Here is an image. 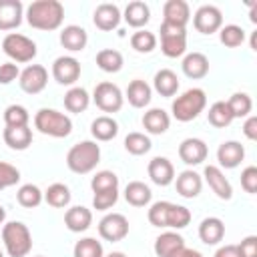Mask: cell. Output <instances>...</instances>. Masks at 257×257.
<instances>
[{
	"label": "cell",
	"instance_id": "obj_1",
	"mask_svg": "<svg viewBox=\"0 0 257 257\" xmlns=\"http://www.w3.org/2000/svg\"><path fill=\"white\" fill-rule=\"evenodd\" d=\"M26 20L38 30H56L64 20V6L58 0H36L26 8Z\"/></svg>",
	"mask_w": 257,
	"mask_h": 257
},
{
	"label": "cell",
	"instance_id": "obj_2",
	"mask_svg": "<svg viewBox=\"0 0 257 257\" xmlns=\"http://www.w3.org/2000/svg\"><path fill=\"white\" fill-rule=\"evenodd\" d=\"M100 161V147L94 143V141H82V143H76L68 155H66V165L72 173H78V175H84V173H90Z\"/></svg>",
	"mask_w": 257,
	"mask_h": 257
},
{
	"label": "cell",
	"instance_id": "obj_3",
	"mask_svg": "<svg viewBox=\"0 0 257 257\" xmlns=\"http://www.w3.org/2000/svg\"><path fill=\"white\" fill-rule=\"evenodd\" d=\"M2 241L10 257H26L32 249V235L20 221H10L2 227Z\"/></svg>",
	"mask_w": 257,
	"mask_h": 257
},
{
	"label": "cell",
	"instance_id": "obj_4",
	"mask_svg": "<svg viewBox=\"0 0 257 257\" xmlns=\"http://www.w3.org/2000/svg\"><path fill=\"white\" fill-rule=\"evenodd\" d=\"M207 106V96H205V90L203 88H189L185 90L181 96H177L173 100V116L181 122H189L193 118H197L203 108Z\"/></svg>",
	"mask_w": 257,
	"mask_h": 257
},
{
	"label": "cell",
	"instance_id": "obj_5",
	"mask_svg": "<svg viewBox=\"0 0 257 257\" xmlns=\"http://www.w3.org/2000/svg\"><path fill=\"white\" fill-rule=\"evenodd\" d=\"M34 126H36L42 135L62 139V137H68V135H70V131H72V120H70L64 112H58V110H54V108H40V110L34 114Z\"/></svg>",
	"mask_w": 257,
	"mask_h": 257
},
{
	"label": "cell",
	"instance_id": "obj_6",
	"mask_svg": "<svg viewBox=\"0 0 257 257\" xmlns=\"http://www.w3.org/2000/svg\"><path fill=\"white\" fill-rule=\"evenodd\" d=\"M161 50L169 58H177L187 50V30L181 26L161 24Z\"/></svg>",
	"mask_w": 257,
	"mask_h": 257
},
{
	"label": "cell",
	"instance_id": "obj_7",
	"mask_svg": "<svg viewBox=\"0 0 257 257\" xmlns=\"http://www.w3.org/2000/svg\"><path fill=\"white\" fill-rule=\"evenodd\" d=\"M2 48L16 62H30L36 56V44H34V40H30L28 36L18 34V32L6 34L4 40H2Z\"/></svg>",
	"mask_w": 257,
	"mask_h": 257
},
{
	"label": "cell",
	"instance_id": "obj_8",
	"mask_svg": "<svg viewBox=\"0 0 257 257\" xmlns=\"http://www.w3.org/2000/svg\"><path fill=\"white\" fill-rule=\"evenodd\" d=\"M94 104L102 110V112H118L122 108V92L116 84L112 82H98L94 86Z\"/></svg>",
	"mask_w": 257,
	"mask_h": 257
},
{
	"label": "cell",
	"instance_id": "obj_9",
	"mask_svg": "<svg viewBox=\"0 0 257 257\" xmlns=\"http://www.w3.org/2000/svg\"><path fill=\"white\" fill-rule=\"evenodd\" d=\"M98 235L110 243L120 241L128 235V221L120 213H108L106 217L100 219L98 223Z\"/></svg>",
	"mask_w": 257,
	"mask_h": 257
},
{
	"label": "cell",
	"instance_id": "obj_10",
	"mask_svg": "<svg viewBox=\"0 0 257 257\" xmlns=\"http://www.w3.org/2000/svg\"><path fill=\"white\" fill-rule=\"evenodd\" d=\"M20 80V88L24 90V92H28V94H38V92H42L44 88H46V82H48V70L44 68V66H40V64H30V66H26L22 72H20V76H18Z\"/></svg>",
	"mask_w": 257,
	"mask_h": 257
},
{
	"label": "cell",
	"instance_id": "obj_11",
	"mask_svg": "<svg viewBox=\"0 0 257 257\" xmlns=\"http://www.w3.org/2000/svg\"><path fill=\"white\" fill-rule=\"evenodd\" d=\"M193 24H195V28H197L201 34H213V32H217V30L223 26L221 10H219L217 6H213V4H205V6H201V8L195 12Z\"/></svg>",
	"mask_w": 257,
	"mask_h": 257
},
{
	"label": "cell",
	"instance_id": "obj_12",
	"mask_svg": "<svg viewBox=\"0 0 257 257\" xmlns=\"http://www.w3.org/2000/svg\"><path fill=\"white\" fill-rule=\"evenodd\" d=\"M52 76L60 84H74L80 76V62L74 56H58L52 62Z\"/></svg>",
	"mask_w": 257,
	"mask_h": 257
},
{
	"label": "cell",
	"instance_id": "obj_13",
	"mask_svg": "<svg viewBox=\"0 0 257 257\" xmlns=\"http://www.w3.org/2000/svg\"><path fill=\"white\" fill-rule=\"evenodd\" d=\"M203 175H205V181H207L209 189H211L219 199L229 201V199L233 197V187H231L229 179L223 175V171H221L219 167H215V165H207L205 171H203Z\"/></svg>",
	"mask_w": 257,
	"mask_h": 257
},
{
	"label": "cell",
	"instance_id": "obj_14",
	"mask_svg": "<svg viewBox=\"0 0 257 257\" xmlns=\"http://www.w3.org/2000/svg\"><path fill=\"white\" fill-rule=\"evenodd\" d=\"M24 6L20 0H0V30H14L20 26Z\"/></svg>",
	"mask_w": 257,
	"mask_h": 257
},
{
	"label": "cell",
	"instance_id": "obj_15",
	"mask_svg": "<svg viewBox=\"0 0 257 257\" xmlns=\"http://www.w3.org/2000/svg\"><path fill=\"white\" fill-rule=\"evenodd\" d=\"M179 157L185 165H201L207 159V145L201 139H185L179 145Z\"/></svg>",
	"mask_w": 257,
	"mask_h": 257
},
{
	"label": "cell",
	"instance_id": "obj_16",
	"mask_svg": "<svg viewBox=\"0 0 257 257\" xmlns=\"http://www.w3.org/2000/svg\"><path fill=\"white\" fill-rule=\"evenodd\" d=\"M149 177L155 185L159 187H167L173 183L175 179V167L167 157H155L149 163Z\"/></svg>",
	"mask_w": 257,
	"mask_h": 257
},
{
	"label": "cell",
	"instance_id": "obj_17",
	"mask_svg": "<svg viewBox=\"0 0 257 257\" xmlns=\"http://www.w3.org/2000/svg\"><path fill=\"white\" fill-rule=\"evenodd\" d=\"M163 16H165L163 22L185 28L189 18H191V10H189V4L185 0H169L163 6Z\"/></svg>",
	"mask_w": 257,
	"mask_h": 257
},
{
	"label": "cell",
	"instance_id": "obj_18",
	"mask_svg": "<svg viewBox=\"0 0 257 257\" xmlns=\"http://www.w3.org/2000/svg\"><path fill=\"white\" fill-rule=\"evenodd\" d=\"M243 157H245V149L237 141H227L217 149V161L225 169H235L243 161Z\"/></svg>",
	"mask_w": 257,
	"mask_h": 257
},
{
	"label": "cell",
	"instance_id": "obj_19",
	"mask_svg": "<svg viewBox=\"0 0 257 257\" xmlns=\"http://www.w3.org/2000/svg\"><path fill=\"white\" fill-rule=\"evenodd\" d=\"M92 20H94V26L96 28L108 32V30H112V28L118 26V22H120V10H118L116 4H100V6H96Z\"/></svg>",
	"mask_w": 257,
	"mask_h": 257
},
{
	"label": "cell",
	"instance_id": "obj_20",
	"mask_svg": "<svg viewBox=\"0 0 257 257\" xmlns=\"http://www.w3.org/2000/svg\"><path fill=\"white\" fill-rule=\"evenodd\" d=\"M92 223V213L90 209L82 207V205H76V207H70L64 215V225L68 227V231L72 233H82L90 227Z\"/></svg>",
	"mask_w": 257,
	"mask_h": 257
},
{
	"label": "cell",
	"instance_id": "obj_21",
	"mask_svg": "<svg viewBox=\"0 0 257 257\" xmlns=\"http://www.w3.org/2000/svg\"><path fill=\"white\" fill-rule=\"evenodd\" d=\"M225 235V225L219 217H207L199 225V239L205 245H217Z\"/></svg>",
	"mask_w": 257,
	"mask_h": 257
},
{
	"label": "cell",
	"instance_id": "obj_22",
	"mask_svg": "<svg viewBox=\"0 0 257 257\" xmlns=\"http://www.w3.org/2000/svg\"><path fill=\"white\" fill-rule=\"evenodd\" d=\"M86 42H88V34H86V30L80 28V26L70 24V26L62 28V32H60V44H62L66 50H70V52L82 50V48L86 46Z\"/></svg>",
	"mask_w": 257,
	"mask_h": 257
},
{
	"label": "cell",
	"instance_id": "obj_23",
	"mask_svg": "<svg viewBox=\"0 0 257 257\" xmlns=\"http://www.w3.org/2000/svg\"><path fill=\"white\" fill-rule=\"evenodd\" d=\"M183 72L189 78H193V80L207 76V72H209V58L203 52H191V54H187L183 58Z\"/></svg>",
	"mask_w": 257,
	"mask_h": 257
},
{
	"label": "cell",
	"instance_id": "obj_24",
	"mask_svg": "<svg viewBox=\"0 0 257 257\" xmlns=\"http://www.w3.org/2000/svg\"><path fill=\"white\" fill-rule=\"evenodd\" d=\"M2 137L4 143L14 151H24L32 143V131L28 126H6Z\"/></svg>",
	"mask_w": 257,
	"mask_h": 257
},
{
	"label": "cell",
	"instance_id": "obj_25",
	"mask_svg": "<svg viewBox=\"0 0 257 257\" xmlns=\"http://www.w3.org/2000/svg\"><path fill=\"white\" fill-rule=\"evenodd\" d=\"M201 187H203V181H201V175H197L195 171H183L179 177H177V193L185 199H193L201 193Z\"/></svg>",
	"mask_w": 257,
	"mask_h": 257
},
{
	"label": "cell",
	"instance_id": "obj_26",
	"mask_svg": "<svg viewBox=\"0 0 257 257\" xmlns=\"http://www.w3.org/2000/svg\"><path fill=\"white\" fill-rule=\"evenodd\" d=\"M155 90L161 96H175L179 90V78L171 68H161L153 78Z\"/></svg>",
	"mask_w": 257,
	"mask_h": 257
},
{
	"label": "cell",
	"instance_id": "obj_27",
	"mask_svg": "<svg viewBox=\"0 0 257 257\" xmlns=\"http://www.w3.org/2000/svg\"><path fill=\"white\" fill-rule=\"evenodd\" d=\"M169 124H171V118H169V114L163 108H151L143 116V126L151 135H163V133H167Z\"/></svg>",
	"mask_w": 257,
	"mask_h": 257
},
{
	"label": "cell",
	"instance_id": "obj_28",
	"mask_svg": "<svg viewBox=\"0 0 257 257\" xmlns=\"http://www.w3.org/2000/svg\"><path fill=\"white\" fill-rule=\"evenodd\" d=\"M90 133L96 141H110L118 135V124L112 116L108 114H102V116H96L90 124Z\"/></svg>",
	"mask_w": 257,
	"mask_h": 257
},
{
	"label": "cell",
	"instance_id": "obj_29",
	"mask_svg": "<svg viewBox=\"0 0 257 257\" xmlns=\"http://www.w3.org/2000/svg\"><path fill=\"white\" fill-rule=\"evenodd\" d=\"M185 245V239L175 233V231H167V233H161L157 239H155V253L159 257H169L171 253H175L177 249H181Z\"/></svg>",
	"mask_w": 257,
	"mask_h": 257
},
{
	"label": "cell",
	"instance_id": "obj_30",
	"mask_svg": "<svg viewBox=\"0 0 257 257\" xmlns=\"http://www.w3.org/2000/svg\"><path fill=\"white\" fill-rule=\"evenodd\" d=\"M149 18H151V10H149V6L145 2L135 0V2H128L126 4V8H124V20H126L128 26L141 28V26H145L149 22Z\"/></svg>",
	"mask_w": 257,
	"mask_h": 257
},
{
	"label": "cell",
	"instance_id": "obj_31",
	"mask_svg": "<svg viewBox=\"0 0 257 257\" xmlns=\"http://www.w3.org/2000/svg\"><path fill=\"white\" fill-rule=\"evenodd\" d=\"M126 98L135 108H143L151 102V86L145 80L135 78V80H131V84L126 88Z\"/></svg>",
	"mask_w": 257,
	"mask_h": 257
},
{
	"label": "cell",
	"instance_id": "obj_32",
	"mask_svg": "<svg viewBox=\"0 0 257 257\" xmlns=\"http://www.w3.org/2000/svg\"><path fill=\"white\" fill-rule=\"evenodd\" d=\"M151 197H153L151 189L145 183H141V181H133L124 189V199L133 207H145V205H149L151 203Z\"/></svg>",
	"mask_w": 257,
	"mask_h": 257
},
{
	"label": "cell",
	"instance_id": "obj_33",
	"mask_svg": "<svg viewBox=\"0 0 257 257\" xmlns=\"http://www.w3.org/2000/svg\"><path fill=\"white\" fill-rule=\"evenodd\" d=\"M207 116H209V122H211L213 126H217V128L229 126L231 120H233V112H231L227 100H217V102H213L211 108H209V112H207Z\"/></svg>",
	"mask_w": 257,
	"mask_h": 257
},
{
	"label": "cell",
	"instance_id": "obj_34",
	"mask_svg": "<svg viewBox=\"0 0 257 257\" xmlns=\"http://www.w3.org/2000/svg\"><path fill=\"white\" fill-rule=\"evenodd\" d=\"M122 54L114 48H104L96 54V64L104 72H118L122 68Z\"/></svg>",
	"mask_w": 257,
	"mask_h": 257
},
{
	"label": "cell",
	"instance_id": "obj_35",
	"mask_svg": "<svg viewBox=\"0 0 257 257\" xmlns=\"http://www.w3.org/2000/svg\"><path fill=\"white\" fill-rule=\"evenodd\" d=\"M88 102H90V96L80 86H74L64 94V106L68 112H82V110H86Z\"/></svg>",
	"mask_w": 257,
	"mask_h": 257
},
{
	"label": "cell",
	"instance_id": "obj_36",
	"mask_svg": "<svg viewBox=\"0 0 257 257\" xmlns=\"http://www.w3.org/2000/svg\"><path fill=\"white\" fill-rule=\"evenodd\" d=\"M44 201H46L50 207H56V209L66 207V205L70 203V191H68V187L62 185V183H54V185H50V187L46 189Z\"/></svg>",
	"mask_w": 257,
	"mask_h": 257
},
{
	"label": "cell",
	"instance_id": "obj_37",
	"mask_svg": "<svg viewBox=\"0 0 257 257\" xmlns=\"http://www.w3.org/2000/svg\"><path fill=\"white\" fill-rule=\"evenodd\" d=\"M42 191L36 187V185H32V183H28V185H22L20 189H18V193H16V199H18V203L22 205V207H26V209H34V207H38L40 203H42Z\"/></svg>",
	"mask_w": 257,
	"mask_h": 257
},
{
	"label": "cell",
	"instance_id": "obj_38",
	"mask_svg": "<svg viewBox=\"0 0 257 257\" xmlns=\"http://www.w3.org/2000/svg\"><path fill=\"white\" fill-rule=\"evenodd\" d=\"M151 139L147 137V135H143V133H128L126 137H124V149L131 153V155H145V153H149L151 151Z\"/></svg>",
	"mask_w": 257,
	"mask_h": 257
},
{
	"label": "cell",
	"instance_id": "obj_39",
	"mask_svg": "<svg viewBox=\"0 0 257 257\" xmlns=\"http://www.w3.org/2000/svg\"><path fill=\"white\" fill-rule=\"evenodd\" d=\"M191 223V211L183 205H175L171 203L169 207V215H167V227L171 229H185Z\"/></svg>",
	"mask_w": 257,
	"mask_h": 257
},
{
	"label": "cell",
	"instance_id": "obj_40",
	"mask_svg": "<svg viewBox=\"0 0 257 257\" xmlns=\"http://www.w3.org/2000/svg\"><path fill=\"white\" fill-rule=\"evenodd\" d=\"M219 36H221V42L225 46H229V48H237V46H241L245 42V30L241 26H237V24L221 26Z\"/></svg>",
	"mask_w": 257,
	"mask_h": 257
},
{
	"label": "cell",
	"instance_id": "obj_41",
	"mask_svg": "<svg viewBox=\"0 0 257 257\" xmlns=\"http://www.w3.org/2000/svg\"><path fill=\"white\" fill-rule=\"evenodd\" d=\"M227 104H229V108H231V112H233V118H237V116H247V114L251 112V108H253L251 96H249L247 92H235V94H231V98L227 100Z\"/></svg>",
	"mask_w": 257,
	"mask_h": 257
},
{
	"label": "cell",
	"instance_id": "obj_42",
	"mask_svg": "<svg viewBox=\"0 0 257 257\" xmlns=\"http://www.w3.org/2000/svg\"><path fill=\"white\" fill-rule=\"evenodd\" d=\"M30 114L22 104H10L4 110V122L6 126H28Z\"/></svg>",
	"mask_w": 257,
	"mask_h": 257
},
{
	"label": "cell",
	"instance_id": "obj_43",
	"mask_svg": "<svg viewBox=\"0 0 257 257\" xmlns=\"http://www.w3.org/2000/svg\"><path fill=\"white\" fill-rule=\"evenodd\" d=\"M102 245L94 237H84L74 245V257H102Z\"/></svg>",
	"mask_w": 257,
	"mask_h": 257
},
{
	"label": "cell",
	"instance_id": "obj_44",
	"mask_svg": "<svg viewBox=\"0 0 257 257\" xmlns=\"http://www.w3.org/2000/svg\"><path fill=\"white\" fill-rule=\"evenodd\" d=\"M131 46L137 52H151L157 46V36L153 32H149V30H137L131 36Z\"/></svg>",
	"mask_w": 257,
	"mask_h": 257
},
{
	"label": "cell",
	"instance_id": "obj_45",
	"mask_svg": "<svg viewBox=\"0 0 257 257\" xmlns=\"http://www.w3.org/2000/svg\"><path fill=\"white\" fill-rule=\"evenodd\" d=\"M90 187L94 193H100V191H110V189H118V177L112 173V171H100L92 177L90 181Z\"/></svg>",
	"mask_w": 257,
	"mask_h": 257
},
{
	"label": "cell",
	"instance_id": "obj_46",
	"mask_svg": "<svg viewBox=\"0 0 257 257\" xmlns=\"http://www.w3.org/2000/svg\"><path fill=\"white\" fill-rule=\"evenodd\" d=\"M169 201H157L149 209V221L153 227H167V215H169Z\"/></svg>",
	"mask_w": 257,
	"mask_h": 257
},
{
	"label": "cell",
	"instance_id": "obj_47",
	"mask_svg": "<svg viewBox=\"0 0 257 257\" xmlns=\"http://www.w3.org/2000/svg\"><path fill=\"white\" fill-rule=\"evenodd\" d=\"M18 181H20V171L10 163L0 161V191L16 185Z\"/></svg>",
	"mask_w": 257,
	"mask_h": 257
},
{
	"label": "cell",
	"instance_id": "obj_48",
	"mask_svg": "<svg viewBox=\"0 0 257 257\" xmlns=\"http://www.w3.org/2000/svg\"><path fill=\"white\" fill-rule=\"evenodd\" d=\"M118 199V191L116 189H110V191H100V193H94L92 197V205L96 211H106L110 209Z\"/></svg>",
	"mask_w": 257,
	"mask_h": 257
},
{
	"label": "cell",
	"instance_id": "obj_49",
	"mask_svg": "<svg viewBox=\"0 0 257 257\" xmlns=\"http://www.w3.org/2000/svg\"><path fill=\"white\" fill-rule=\"evenodd\" d=\"M241 187L247 193H251V195L257 193V167L251 165V167L243 169V173H241Z\"/></svg>",
	"mask_w": 257,
	"mask_h": 257
},
{
	"label": "cell",
	"instance_id": "obj_50",
	"mask_svg": "<svg viewBox=\"0 0 257 257\" xmlns=\"http://www.w3.org/2000/svg\"><path fill=\"white\" fill-rule=\"evenodd\" d=\"M237 251H239V257H257V237L255 235L245 237L237 245Z\"/></svg>",
	"mask_w": 257,
	"mask_h": 257
},
{
	"label": "cell",
	"instance_id": "obj_51",
	"mask_svg": "<svg viewBox=\"0 0 257 257\" xmlns=\"http://www.w3.org/2000/svg\"><path fill=\"white\" fill-rule=\"evenodd\" d=\"M20 76V70L14 62H4L0 64V84H10Z\"/></svg>",
	"mask_w": 257,
	"mask_h": 257
},
{
	"label": "cell",
	"instance_id": "obj_52",
	"mask_svg": "<svg viewBox=\"0 0 257 257\" xmlns=\"http://www.w3.org/2000/svg\"><path fill=\"white\" fill-rule=\"evenodd\" d=\"M243 135L249 139V141H255L257 139V116H249L243 124Z\"/></svg>",
	"mask_w": 257,
	"mask_h": 257
},
{
	"label": "cell",
	"instance_id": "obj_53",
	"mask_svg": "<svg viewBox=\"0 0 257 257\" xmlns=\"http://www.w3.org/2000/svg\"><path fill=\"white\" fill-rule=\"evenodd\" d=\"M215 257H239L237 245H223V247H219Z\"/></svg>",
	"mask_w": 257,
	"mask_h": 257
},
{
	"label": "cell",
	"instance_id": "obj_54",
	"mask_svg": "<svg viewBox=\"0 0 257 257\" xmlns=\"http://www.w3.org/2000/svg\"><path fill=\"white\" fill-rule=\"evenodd\" d=\"M169 257H203V255H201L197 249H189V247H185V245H183L181 249H177V251H175V253H171Z\"/></svg>",
	"mask_w": 257,
	"mask_h": 257
},
{
	"label": "cell",
	"instance_id": "obj_55",
	"mask_svg": "<svg viewBox=\"0 0 257 257\" xmlns=\"http://www.w3.org/2000/svg\"><path fill=\"white\" fill-rule=\"evenodd\" d=\"M251 22H253V24L257 22V4L251 6Z\"/></svg>",
	"mask_w": 257,
	"mask_h": 257
},
{
	"label": "cell",
	"instance_id": "obj_56",
	"mask_svg": "<svg viewBox=\"0 0 257 257\" xmlns=\"http://www.w3.org/2000/svg\"><path fill=\"white\" fill-rule=\"evenodd\" d=\"M251 48H253V50H257V32H253V34H251Z\"/></svg>",
	"mask_w": 257,
	"mask_h": 257
},
{
	"label": "cell",
	"instance_id": "obj_57",
	"mask_svg": "<svg viewBox=\"0 0 257 257\" xmlns=\"http://www.w3.org/2000/svg\"><path fill=\"white\" fill-rule=\"evenodd\" d=\"M4 219H6V211H4V207L0 205V223H2Z\"/></svg>",
	"mask_w": 257,
	"mask_h": 257
},
{
	"label": "cell",
	"instance_id": "obj_58",
	"mask_svg": "<svg viewBox=\"0 0 257 257\" xmlns=\"http://www.w3.org/2000/svg\"><path fill=\"white\" fill-rule=\"evenodd\" d=\"M106 257H126V255L120 253V251H114V253H110V255H106Z\"/></svg>",
	"mask_w": 257,
	"mask_h": 257
},
{
	"label": "cell",
	"instance_id": "obj_59",
	"mask_svg": "<svg viewBox=\"0 0 257 257\" xmlns=\"http://www.w3.org/2000/svg\"><path fill=\"white\" fill-rule=\"evenodd\" d=\"M0 257H4V255H2V251H0Z\"/></svg>",
	"mask_w": 257,
	"mask_h": 257
},
{
	"label": "cell",
	"instance_id": "obj_60",
	"mask_svg": "<svg viewBox=\"0 0 257 257\" xmlns=\"http://www.w3.org/2000/svg\"><path fill=\"white\" fill-rule=\"evenodd\" d=\"M38 257H40V255H38Z\"/></svg>",
	"mask_w": 257,
	"mask_h": 257
}]
</instances>
